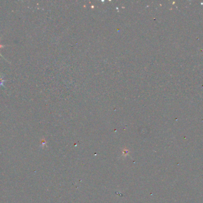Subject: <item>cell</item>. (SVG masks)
I'll use <instances>...</instances> for the list:
<instances>
[{
  "label": "cell",
  "mask_w": 203,
  "mask_h": 203,
  "mask_svg": "<svg viewBox=\"0 0 203 203\" xmlns=\"http://www.w3.org/2000/svg\"><path fill=\"white\" fill-rule=\"evenodd\" d=\"M5 82V81L3 79V76L1 75V74H0V87L3 86L4 83Z\"/></svg>",
  "instance_id": "obj_1"
},
{
  "label": "cell",
  "mask_w": 203,
  "mask_h": 203,
  "mask_svg": "<svg viewBox=\"0 0 203 203\" xmlns=\"http://www.w3.org/2000/svg\"><path fill=\"white\" fill-rule=\"evenodd\" d=\"M5 47V45H0V48H3ZM0 56H1V57H3V56L0 54Z\"/></svg>",
  "instance_id": "obj_2"
},
{
  "label": "cell",
  "mask_w": 203,
  "mask_h": 203,
  "mask_svg": "<svg viewBox=\"0 0 203 203\" xmlns=\"http://www.w3.org/2000/svg\"></svg>",
  "instance_id": "obj_3"
}]
</instances>
